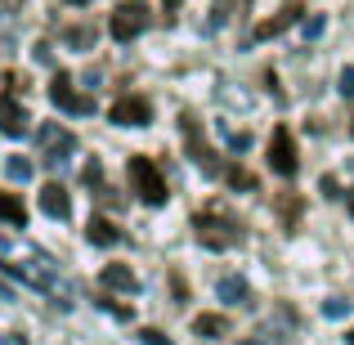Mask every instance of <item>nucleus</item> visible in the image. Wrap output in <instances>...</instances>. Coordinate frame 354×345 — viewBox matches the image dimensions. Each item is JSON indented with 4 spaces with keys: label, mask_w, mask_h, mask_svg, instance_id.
<instances>
[{
    "label": "nucleus",
    "mask_w": 354,
    "mask_h": 345,
    "mask_svg": "<svg viewBox=\"0 0 354 345\" xmlns=\"http://www.w3.org/2000/svg\"><path fill=\"white\" fill-rule=\"evenodd\" d=\"M175 9H180V0H166V18H175Z\"/></svg>",
    "instance_id": "obj_28"
},
{
    "label": "nucleus",
    "mask_w": 354,
    "mask_h": 345,
    "mask_svg": "<svg viewBox=\"0 0 354 345\" xmlns=\"http://www.w3.org/2000/svg\"><path fill=\"white\" fill-rule=\"evenodd\" d=\"M99 283H104V287H113V292H135V287H139V278L130 274L126 265H104Z\"/></svg>",
    "instance_id": "obj_14"
},
{
    "label": "nucleus",
    "mask_w": 354,
    "mask_h": 345,
    "mask_svg": "<svg viewBox=\"0 0 354 345\" xmlns=\"http://www.w3.org/2000/svg\"><path fill=\"white\" fill-rule=\"evenodd\" d=\"M126 180H130V189H135V198L144 202V207H162V202L171 198V189H166V175H162V166H157L153 157H130Z\"/></svg>",
    "instance_id": "obj_1"
},
{
    "label": "nucleus",
    "mask_w": 354,
    "mask_h": 345,
    "mask_svg": "<svg viewBox=\"0 0 354 345\" xmlns=\"http://www.w3.org/2000/svg\"><path fill=\"white\" fill-rule=\"evenodd\" d=\"M341 95H346V99H354V68H341Z\"/></svg>",
    "instance_id": "obj_26"
},
{
    "label": "nucleus",
    "mask_w": 354,
    "mask_h": 345,
    "mask_svg": "<svg viewBox=\"0 0 354 345\" xmlns=\"http://www.w3.org/2000/svg\"><path fill=\"white\" fill-rule=\"evenodd\" d=\"M193 233H198V242H202V247H211V251H229V247H238V242H242L238 220L216 216V211H198V216H193Z\"/></svg>",
    "instance_id": "obj_2"
},
{
    "label": "nucleus",
    "mask_w": 354,
    "mask_h": 345,
    "mask_svg": "<svg viewBox=\"0 0 354 345\" xmlns=\"http://www.w3.org/2000/svg\"><path fill=\"white\" fill-rule=\"evenodd\" d=\"M251 0H216V23H229L234 14H242Z\"/></svg>",
    "instance_id": "obj_19"
},
{
    "label": "nucleus",
    "mask_w": 354,
    "mask_h": 345,
    "mask_svg": "<svg viewBox=\"0 0 354 345\" xmlns=\"http://www.w3.org/2000/svg\"><path fill=\"white\" fill-rule=\"evenodd\" d=\"M193 337H207V341L229 337V319L225 314H198V319H193Z\"/></svg>",
    "instance_id": "obj_13"
},
{
    "label": "nucleus",
    "mask_w": 354,
    "mask_h": 345,
    "mask_svg": "<svg viewBox=\"0 0 354 345\" xmlns=\"http://www.w3.org/2000/svg\"><path fill=\"white\" fill-rule=\"evenodd\" d=\"M242 345H265V341H242Z\"/></svg>",
    "instance_id": "obj_32"
},
{
    "label": "nucleus",
    "mask_w": 354,
    "mask_h": 345,
    "mask_svg": "<svg viewBox=\"0 0 354 345\" xmlns=\"http://www.w3.org/2000/svg\"><path fill=\"white\" fill-rule=\"evenodd\" d=\"M108 121L113 126H148L153 121V104L144 95H121L113 108H108Z\"/></svg>",
    "instance_id": "obj_7"
},
{
    "label": "nucleus",
    "mask_w": 354,
    "mask_h": 345,
    "mask_svg": "<svg viewBox=\"0 0 354 345\" xmlns=\"http://www.w3.org/2000/svg\"><path fill=\"white\" fill-rule=\"evenodd\" d=\"M319 189H323V193H328V198H341V184H337V180H332V175H323V184H319Z\"/></svg>",
    "instance_id": "obj_27"
},
{
    "label": "nucleus",
    "mask_w": 354,
    "mask_h": 345,
    "mask_svg": "<svg viewBox=\"0 0 354 345\" xmlns=\"http://www.w3.org/2000/svg\"><path fill=\"white\" fill-rule=\"evenodd\" d=\"M350 301H323V319H346Z\"/></svg>",
    "instance_id": "obj_21"
},
{
    "label": "nucleus",
    "mask_w": 354,
    "mask_h": 345,
    "mask_svg": "<svg viewBox=\"0 0 354 345\" xmlns=\"http://www.w3.org/2000/svg\"><path fill=\"white\" fill-rule=\"evenodd\" d=\"M72 153H77V135H68L63 126L45 121V126H41V157H45L50 166H59V162H68Z\"/></svg>",
    "instance_id": "obj_6"
},
{
    "label": "nucleus",
    "mask_w": 354,
    "mask_h": 345,
    "mask_svg": "<svg viewBox=\"0 0 354 345\" xmlns=\"http://www.w3.org/2000/svg\"><path fill=\"white\" fill-rule=\"evenodd\" d=\"M296 166H301V157H296L292 130L274 126V135H269V171H274V175H296Z\"/></svg>",
    "instance_id": "obj_5"
},
{
    "label": "nucleus",
    "mask_w": 354,
    "mask_h": 345,
    "mask_svg": "<svg viewBox=\"0 0 354 345\" xmlns=\"http://www.w3.org/2000/svg\"><path fill=\"white\" fill-rule=\"evenodd\" d=\"M144 27H148V5L144 0H121V5L113 9V18H108L113 41H135Z\"/></svg>",
    "instance_id": "obj_3"
},
{
    "label": "nucleus",
    "mask_w": 354,
    "mask_h": 345,
    "mask_svg": "<svg viewBox=\"0 0 354 345\" xmlns=\"http://www.w3.org/2000/svg\"><path fill=\"white\" fill-rule=\"evenodd\" d=\"M350 135H354V126H350Z\"/></svg>",
    "instance_id": "obj_33"
},
{
    "label": "nucleus",
    "mask_w": 354,
    "mask_h": 345,
    "mask_svg": "<svg viewBox=\"0 0 354 345\" xmlns=\"http://www.w3.org/2000/svg\"><path fill=\"white\" fill-rule=\"evenodd\" d=\"M0 220H9L14 229L27 225V207H23V198H18V193H0Z\"/></svg>",
    "instance_id": "obj_16"
},
{
    "label": "nucleus",
    "mask_w": 354,
    "mask_h": 345,
    "mask_svg": "<svg viewBox=\"0 0 354 345\" xmlns=\"http://www.w3.org/2000/svg\"><path fill=\"white\" fill-rule=\"evenodd\" d=\"M346 345H354V328H350V332H346Z\"/></svg>",
    "instance_id": "obj_30"
},
{
    "label": "nucleus",
    "mask_w": 354,
    "mask_h": 345,
    "mask_svg": "<svg viewBox=\"0 0 354 345\" xmlns=\"http://www.w3.org/2000/svg\"><path fill=\"white\" fill-rule=\"evenodd\" d=\"M0 301H14V292H9V287H5V283H0Z\"/></svg>",
    "instance_id": "obj_29"
},
{
    "label": "nucleus",
    "mask_w": 354,
    "mask_h": 345,
    "mask_svg": "<svg viewBox=\"0 0 354 345\" xmlns=\"http://www.w3.org/2000/svg\"><path fill=\"white\" fill-rule=\"evenodd\" d=\"M180 135H184V144H189V153L198 157V166H202V171H211V175H216L220 166L211 162V148H207V139H202V126H198V117H193V113H180Z\"/></svg>",
    "instance_id": "obj_8"
},
{
    "label": "nucleus",
    "mask_w": 354,
    "mask_h": 345,
    "mask_svg": "<svg viewBox=\"0 0 354 345\" xmlns=\"http://www.w3.org/2000/svg\"><path fill=\"white\" fill-rule=\"evenodd\" d=\"M301 198H287V193H283V198H278V216H283V225H292V220H301Z\"/></svg>",
    "instance_id": "obj_18"
},
{
    "label": "nucleus",
    "mask_w": 354,
    "mask_h": 345,
    "mask_svg": "<svg viewBox=\"0 0 354 345\" xmlns=\"http://www.w3.org/2000/svg\"><path fill=\"white\" fill-rule=\"evenodd\" d=\"M323 27H328V18H323V14L305 18V41H314V36H323Z\"/></svg>",
    "instance_id": "obj_23"
},
{
    "label": "nucleus",
    "mask_w": 354,
    "mask_h": 345,
    "mask_svg": "<svg viewBox=\"0 0 354 345\" xmlns=\"http://www.w3.org/2000/svg\"><path fill=\"white\" fill-rule=\"evenodd\" d=\"M216 296H220V301H229V305H251V287H247V278H242V274H225L216 283Z\"/></svg>",
    "instance_id": "obj_12"
},
{
    "label": "nucleus",
    "mask_w": 354,
    "mask_h": 345,
    "mask_svg": "<svg viewBox=\"0 0 354 345\" xmlns=\"http://www.w3.org/2000/svg\"><path fill=\"white\" fill-rule=\"evenodd\" d=\"M5 175H9V180H14V184H23V180H32V162H27V157H5Z\"/></svg>",
    "instance_id": "obj_17"
},
{
    "label": "nucleus",
    "mask_w": 354,
    "mask_h": 345,
    "mask_svg": "<svg viewBox=\"0 0 354 345\" xmlns=\"http://www.w3.org/2000/svg\"><path fill=\"white\" fill-rule=\"evenodd\" d=\"M229 184H234V189H256V175H247V171H238V166H234V171H229Z\"/></svg>",
    "instance_id": "obj_22"
},
{
    "label": "nucleus",
    "mask_w": 354,
    "mask_h": 345,
    "mask_svg": "<svg viewBox=\"0 0 354 345\" xmlns=\"http://www.w3.org/2000/svg\"><path fill=\"white\" fill-rule=\"evenodd\" d=\"M68 5H90V0H68Z\"/></svg>",
    "instance_id": "obj_31"
},
{
    "label": "nucleus",
    "mask_w": 354,
    "mask_h": 345,
    "mask_svg": "<svg viewBox=\"0 0 354 345\" xmlns=\"http://www.w3.org/2000/svg\"><path fill=\"white\" fill-rule=\"evenodd\" d=\"M86 233H90V242H95V247H113V242H121V229L108 216H90V229Z\"/></svg>",
    "instance_id": "obj_15"
},
{
    "label": "nucleus",
    "mask_w": 354,
    "mask_h": 345,
    "mask_svg": "<svg viewBox=\"0 0 354 345\" xmlns=\"http://www.w3.org/2000/svg\"><path fill=\"white\" fill-rule=\"evenodd\" d=\"M99 310H108L113 319H130V305H113L108 296H99Z\"/></svg>",
    "instance_id": "obj_24"
},
{
    "label": "nucleus",
    "mask_w": 354,
    "mask_h": 345,
    "mask_svg": "<svg viewBox=\"0 0 354 345\" xmlns=\"http://www.w3.org/2000/svg\"><path fill=\"white\" fill-rule=\"evenodd\" d=\"M41 211L50 220H68L72 216V198L63 184H41Z\"/></svg>",
    "instance_id": "obj_10"
},
{
    "label": "nucleus",
    "mask_w": 354,
    "mask_h": 345,
    "mask_svg": "<svg viewBox=\"0 0 354 345\" xmlns=\"http://www.w3.org/2000/svg\"><path fill=\"white\" fill-rule=\"evenodd\" d=\"M301 18H305V9H301V5L292 0V5H283V9H278L274 18H265V23H256V32H251V41H274V36H283V32H287L292 23H301Z\"/></svg>",
    "instance_id": "obj_9"
},
{
    "label": "nucleus",
    "mask_w": 354,
    "mask_h": 345,
    "mask_svg": "<svg viewBox=\"0 0 354 345\" xmlns=\"http://www.w3.org/2000/svg\"><path fill=\"white\" fill-rule=\"evenodd\" d=\"M0 130H5V135H27V113H23V104H18V99H5L0 95Z\"/></svg>",
    "instance_id": "obj_11"
},
{
    "label": "nucleus",
    "mask_w": 354,
    "mask_h": 345,
    "mask_svg": "<svg viewBox=\"0 0 354 345\" xmlns=\"http://www.w3.org/2000/svg\"><path fill=\"white\" fill-rule=\"evenodd\" d=\"M63 41H68V45H81V50H90L95 32H90V27H68V32H63Z\"/></svg>",
    "instance_id": "obj_20"
},
{
    "label": "nucleus",
    "mask_w": 354,
    "mask_h": 345,
    "mask_svg": "<svg viewBox=\"0 0 354 345\" xmlns=\"http://www.w3.org/2000/svg\"><path fill=\"white\" fill-rule=\"evenodd\" d=\"M139 341H144V345H171V341H166V332H157V328H144V332H139Z\"/></svg>",
    "instance_id": "obj_25"
},
{
    "label": "nucleus",
    "mask_w": 354,
    "mask_h": 345,
    "mask_svg": "<svg viewBox=\"0 0 354 345\" xmlns=\"http://www.w3.org/2000/svg\"><path fill=\"white\" fill-rule=\"evenodd\" d=\"M50 99H54V108H59V113H72V117H86V113H95V99L90 95H81L77 86H72V77L68 72H54L50 77Z\"/></svg>",
    "instance_id": "obj_4"
}]
</instances>
